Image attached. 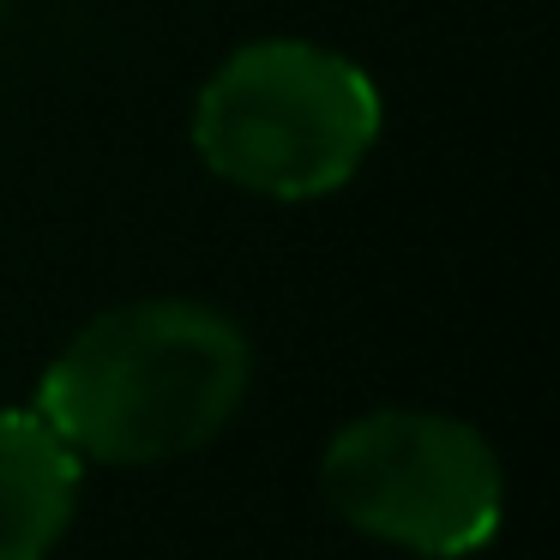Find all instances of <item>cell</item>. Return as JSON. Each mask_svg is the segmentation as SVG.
Wrapping results in <instances>:
<instances>
[{
    "mask_svg": "<svg viewBox=\"0 0 560 560\" xmlns=\"http://www.w3.org/2000/svg\"><path fill=\"white\" fill-rule=\"evenodd\" d=\"M319 494L350 530L428 560L488 548L506 512L494 446L434 410H368L343 422L319 458Z\"/></svg>",
    "mask_w": 560,
    "mask_h": 560,
    "instance_id": "cell-3",
    "label": "cell"
},
{
    "mask_svg": "<svg viewBox=\"0 0 560 560\" xmlns=\"http://www.w3.org/2000/svg\"><path fill=\"white\" fill-rule=\"evenodd\" d=\"M254 380L242 326L206 302H127L79 326L37 410L79 458L163 464L211 446Z\"/></svg>",
    "mask_w": 560,
    "mask_h": 560,
    "instance_id": "cell-1",
    "label": "cell"
},
{
    "mask_svg": "<svg viewBox=\"0 0 560 560\" xmlns=\"http://www.w3.org/2000/svg\"><path fill=\"white\" fill-rule=\"evenodd\" d=\"M85 458L43 410H0V560H49L79 506Z\"/></svg>",
    "mask_w": 560,
    "mask_h": 560,
    "instance_id": "cell-4",
    "label": "cell"
},
{
    "mask_svg": "<svg viewBox=\"0 0 560 560\" xmlns=\"http://www.w3.org/2000/svg\"><path fill=\"white\" fill-rule=\"evenodd\" d=\"M374 139V79L319 43H247L194 103L206 170L266 199H319L343 187Z\"/></svg>",
    "mask_w": 560,
    "mask_h": 560,
    "instance_id": "cell-2",
    "label": "cell"
}]
</instances>
